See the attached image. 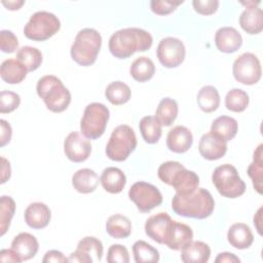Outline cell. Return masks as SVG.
<instances>
[{
	"label": "cell",
	"instance_id": "6da1fadb",
	"mask_svg": "<svg viewBox=\"0 0 263 263\" xmlns=\"http://www.w3.org/2000/svg\"><path fill=\"white\" fill-rule=\"evenodd\" d=\"M152 43L153 38L147 31L140 28H124L111 35L108 47L112 55L123 60L137 51L148 50Z\"/></svg>",
	"mask_w": 263,
	"mask_h": 263
},
{
	"label": "cell",
	"instance_id": "7a4b0ae2",
	"mask_svg": "<svg viewBox=\"0 0 263 263\" xmlns=\"http://www.w3.org/2000/svg\"><path fill=\"white\" fill-rule=\"evenodd\" d=\"M215 209V200L206 189L197 188L189 194L176 193L172 199V210L179 216L205 219Z\"/></svg>",
	"mask_w": 263,
	"mask_h": 263
},
{
	"label": "cell",
	"instance_id": "3957f363",
	"mask_svg": "<svg viewBox=\"0 0 263 263\" xmlns=\"http://www.w3.org/2000/svg\"><path fill=\"white\" fill-rule=\"evenodd\" d=\"M36 91L46 108L53 113L65 111L71 103V93L62 80L54 75L42 76L36 85Z\"/></svg>",
	"mask_w": 263,
	"mask_h": 263
},
{
	"label": "cell",
	"instance_id": "277c9868",
	"mask_svg": "<svg viewBox=\"0 0 263 263\" xmlns=\"http://www.w3.org/2000/svg\"><path fill=\"white\" fill-rule=\"evenodd\" d=\"M101 45V34L96 29L84 28L75 36L70 49L71 58L80 66H91L97 61Z\"/></svg>",
	"mask_w": 263,
	"mask_h": 263
},
{
	"label": "cell",
	"instance_id": "5b68a950",
	"mask_svg": "<svg viewBox=\"0 0 263 263\" xmlns=\"http://www.w3.org/2000/svg\"><path fill=\"white\" fill-rule=\"evenodd\" d=\"M137 137L134 129L126 124L116 126L106 145V155L113 161H124L135 151Z\"/></svg>",
	"mask_w": 263,
	"mask_h": 263
},
{
	"label": "cell",
	"instance_id": "8992f818",
	"mask_svg": "<svg viewBox=\"0 0 263 263\" xmlns=\"http://www.w3.org/2000/svg\"><path fill=\"white\" fill-rule=\"evenodd\" d=\"M212 182L217 191L224 197L237 198L246 191V184L235 166L225 163L217 166L212 174Z\"/></svg>",
	"mask_w": 263,
	"mask_h": 263
},
{
	"label": "cell",
	"instance_id": "52a82bcc",
	"mask_svg": "<svg viewBox=\"0 0 263 263\" xmlns=\"http://www.w3.org/2000/svg\"><path fill=\"white\" fill-rule=\"evenodd\" d=\"M61 29L58 16L48 11H37L30 16L24 27V35L33 41H45Z\"/></svg>",
	"mask_w": 263,
	"mask_h": 263
},
{
	"label": "cell",
	"instance_id": "ba28073f",
	"mask_svg": "<svg viewBox=\"0 0 263 263\" xmlns=\"http://www.w3.org/2000/svg\"><path fill=\"white\" fill-rule=\"evenodd\" d=\"M110 117L109 109L102 103L88 104L80 121L81 134L90 140L99 139L105 133Z\"/></svg>",
	"mask_w": 263,
	"mask_h": 263
},
{
	"label": "cell",
	"instance_id": "9c48e42d",
	"mask_svg": "<svg viewBox=\"0 0 263 263\" xmlns=\"http://www.w3.org/2000/svg\"><path fill=\"white\" fill-rule=\"evenodd\" d=\"M129 199L142 213H149L162 202V195L158 188L147 182H136L128 190Z\"/></svg>",
	"mask_w": 263,
	"mask_h": 263
},
{
	"label": "cell",
	"instance_id": "30bf717a",
	"mask_svg": "<svg viewBox=\"0 0 263 263\" xmlns=\"http://www.w3.org/2000/svg\"><path fill=\"white\" fill-rule=\"evenodd\" d=\"M233 77L245 85H253L259 82L262 75L259 59L252 52H245L235 59L232 66Z\"/></svg>",
	"mask_w": 263,
	"mask_h": 263
},
{
	"label": "cell",
	"instance_id": "8fae6325",
	"mask_svg": "<svg viewBox=\"0 0 263 263\" xmlns=\"http://www.w3.org/2000/svg\"><path fill=\"white\" fill-rule=\"evenodd\" d=\"M185 54L186 49L184 43L178 38H163L157 45V59L165 68H176L180 66L185 59Z\"/></svg>",
	"mask_w": 263,
	"mask_h": 263
},
{
	"label": "cell",
	"instance_id": "7c38bea8",
	"mask_svg": "<svg viewBox=\"0 0 263 263\" xmlns=\"http://www.w3.org/2000/svg\"><path fill=\"white\" fill-rule=\"evenodd\" d=\"M103 243L95 236H85L79 240L76 250L68 258L69 262H100L103 257Z\"/></svg>",
	"mask_w": 263,
	"mask_h": 263
},
{
	"label": "cell",
	"instance_id": "4fadbf2b",
	"mask_svg": "<svg viewBox=\"0 0 263 263\" xmlns=\"http://www.w3.org/2000/svg\"><path fill=\"white\" fill-rule=\"evenodd\" d=\"M64 153L73 162H83L91 153V144L83 135L72 132L64 141Z\"/></svg>",
	"mask_w": 263,
	"mask_h": 263
},
{
	"label": "cell",
	"instance_id": "5bb4252c",
	"mask_svg": "<svg viewBox=\"0 0 263 263\" xmlns=\"http://www.w3.org/2000/svg\"><path fill=\"white\" fill-rule=\"evenodd\" d=\"M172 218L167 213H158L149 217L145 223L146 234L155 242L165 245Z\"/></svg>",
	"mask_w": 263,
	"mask_h": 263
},
{
	"label": "cell",
	"instance_id": "9a60e30c",
	"mask_svg": "<svg viewBox=\"0 0 263 263\" xmlns=\"http://www.w3.org/2000/svg\"><path fill=\"white\" fill-rule=\"evenodd\" d=\"M260 2H242L247 5V8L240 13L239 25L241 29L250 35H255L261 33L263 29V12L262 9L257 5Z\"/></svg>",
	"mask_w": 263,
	"mask_h": 263
},
{
	"label": "cell",
	"instance_id": "2e32d148",
	"mask_svg": "<svg viewBox=\"0 0 263 263\" xmlns=\"http://www.w3.org/2000/svg\"><path fill=\"white\" fill-rule=\"evenodd\" d=\"M198 151L204 159L217 160L226 154L227 142L210 132L201 136L198 143Z\"/></svg>",
	"mask_w": 263,
	"mask_h": 263
},
{
	"label": "cell",
	"instance_id": "e0dca14e",
	"mask_svg": "<svg viewBox=\"0 0 263 263\" xmlns=\"http://www.w3.org/2000/svg\"><path fill=\"white\" fill-rule=\"evenodd\" d=\"M168 185L178 194H189L198 188L199 177L196 173L187 170L182 164L172 176Z\"/></svg>",
	"mask_w": 263,
	"mask_h": 263
},
{
	"label": "cell",
	"instance_id": "ac0fdd59",
	"mask_svg": "<svg viewBox=\"0 0 263 263\" xmlns=\"http://www.w3.org/2000/svg\"><path fill=\"white\" fill-rule=\"evenodd\" d=\"M215 44L219 51L232 53L238 50L242 44L240 33L233 27H222L215 34Z\"/></svg>",
	"mask_w": 263,
	"mask_h": 263
},
{
	"label": "cell",
	"instance_id": "d6986e66",
	"mask_svg": "<svg viewBox=\"0 0 263 263\" xmlns=\"http://www.w3.org/2000/svg\"><path fill=\"white\" fill-rule=\"evenodd\" d=\"M193 143V136L189 128L183 125L173 127L166 136V147L174 153L187 152Z\"/></svg>",
	"mask_w": 263,
	"mask_h": 263
},
{
	"label": "cell",
	"instance_id": "ffe728a7",
	"mask_svg": "<svg viewBox=\"0 0 263 263\" xmlns=\"http://www.w3.org/2000/svg\"><path fill=\"white\" fill-rule=\"evenodd\" d=\"M25 222L33 229L45 228L51 219L50 209L43 202H32L25 210Z\"/></svg>",
	"mask_w": 263,
	"mask_h": 263
},
{
	"label": "cell",
	"instance_id": "44dd1931",
	"mask_svg": "<svg viewBox=\"0 0 263 263\" xmlns=\"http://www.w3.org/2000/svg\"><path fill=\"white\" fill-rule=\"evenodd\" d=\"M193 238L192 229L184 224L177 221H172L165 246L174 251H180L183 247L189 243Z\"/></svg>",
	"mask_w": 263,
	"mask_h": 263
},
{
	"label": "cell",
	"instance_id": "7402d4cb",
	"mask_svg": "<svg viewBox=\"0 0 263 263\" xmlns=\"http://www.w3.org/2000/svg\"><path fill=\"white\" fill-rule=\"evenodd\" d=\"M11 249L21 257L22 261H27L35 257L39 250V243L33 234L21 232L13 238Z\"/></svg>",
	"mask_w": 263,
	"mask_h": 263
},
{
	"label": "cell",
	"instance_id": "603a6c76",
	"mask_svg": "<svg viewBox=\"0 0 263 263\" xmlns=\"http://www.w3.org/2000/svg\"><path fill=\"white\" fill-rule=\"evenodd\" d=\"M227 240L233 248L246 250L254 242V235L249 225L245 223H234L228 229Z\"/></svg>",
	"mask_w": 263,
	"mask_h": 263
},
{
	"label": "cell",
	"instance_id": "cb8c5ba5",
	"mask_svg": "<svg viewBox=\"0 0 263 263\" xmlns=\"http://www.w3.org/2000/svg\"><path fill=\"white\" fill-rule=\"evenodd\" d=\"M211 257V248L200 240H191L181 249V260L184 263H205Z\"/></svg>",
	"mask_w": 263,
	"mask_h": 263
},
{
	"label": "cell",
	"instance_id": "d4e9b609",
	"mask_svg": "<svg viewBox=\"0 0 263 263\" xmlns=\"http://www.w3.org/2000/svg\"><path fill=\"white\" fill-rule=\"evenodd\" d=\"M100 182L107 192L117 194L123 190L126 184V177L120 168L109 166L103 171Z\"/></svg>",
	"mask_w": 263,
	"mask_h": 263
},
{
	"label": "cell",
	"instance_id": "484cf974",
	"mask_svg": "<svg viewBox=\"0 0 263 263\" xmlns=\"http://www.w3.org/2000/svg\"><path fill=\"white\" fill-rule=\"evenodd\" d=\"M99 182V176L90 168H80L72 176V185L74 189L82 194L93 192L97 189Z\"/></svg>",
	"mask_w": 263,
	"mask_h": 263
},
{
	"label": "cell",
	"instance_id": "4316f807",
	"mask_svg": "<svg viewBox=\"0 0 263 263\" xmlns=\"http://www.w3.org/2000/svg\"><path fill=\"white\" fill-rule=\"evenodd\" d=\"M27 69L16 59L5 60L1 64L0 75L3 81L8 84H18L27 76Z\"/></svg>",
	"mask_w": 263,
	"mask_h": 263
},
{
	"label": "cell",
	"instance_id": "83f0119b",
	"mask_svg": "<svg viewBox=\"0 0 263 263\" xmlns=\"http://www.w3.org/2000/svg\"><path fill=\"white\" fill-rule=\"evenodd\" d=\"M238 123L236 119L230 116H219L211 125V133L215 134L225 142L231 141L237 134Z\"/></svg>",
	"mask_w": 263,
	"mask_h": 263
},
{
	"label": "cell",
	"instance_id": "f1b7e54d",
	"mask_svg": "<svg viewBox=\"0 0 263 263\" xmlns=\"http://www.w3.org/2000/svg\"><path fill=\"white\" fill-rule=\"evenodd\" d=\"M106 232L114 238H126L132 233V222L123 215H112L106 222Z\"/></svg>",
	"mask_w": 263,
	"mask_h": 263
},
{
	"label": "cell",
	"instance_id": "f546056e",
	"mask_svg": "<svg viewBox=\"0 0 263 263\" xmlns=\"http://www.w3.org/2000/svg\"><path fill=\"white\" fill-rule=\"evenodd\" d=\"M247 173L252 179L255 190L263 193V145L260 144L253 154V161L248 166Z\"/></svg>",
	"mask_w": 263,
	"mask_h": 263
},
{
	"label": "cell",
	"instance_id": "4dcf8cb0",
	"mask_svg": "<svg viewBox=\"0 0 263 263\" xmlns=\"http://www.w3.org/2000/svg\"><path fill=\"white\" fill-rule=\"evenodd\" d=\"M155 73V66L148 57H140L136 59L130 67L129 74L138 82H146L150 80Z\"/></svg>",
	"mask_w": 263,
	"mask_h": 263
},
{
	"label": "cell",
	"instance_id": "1f68e13d",
	"mask_svg": "<svg viewBox=\"0 0 263 263\" xmlns=\"http://www.w3.org/2000/svg\"><path fill=\"white\" fill-rule=\"evenodd\" d=\"M196 100L200 110L205 113H212L216 111L220 105L219 91L213 85L202 86L197 93Z\"/></svg>",
	"mask_w": 263,
	"mask_h": 263
},
{
	"label": "cell",
	"instance_id": "d6a6232c",
	"mask_svg": "<svg viewBox=\"0 0 263 263\" xmlns=\"http://www.w3.org/2000/svg\"><path fill=\"white\" fill-rule=\"evenodd\" d=\"M179 108L175 100L171 98H163L155 111V118L161 126H170L174 123L178 116Z\"/></svg>",
	"mask_w": 263,
	"mask_h": 263
},
{
	"label": "cell",
	"instance_id": "836d02e7",
	"mask_svg": "<svg viewBox=\"0 0 263 263\" xmlns=\"http://www.w3.org/2000/svg\"><path fill=\"white\" fill-rule=\"evenodd\" d=\"M132 90L127 84L122 81H113L107 85L105 90V97L107 100L115 106L123 105L130 99Z\"/></svg>",
	"mask_w": 263,
	"mask_h": 263
},
{
	"label": "cell",
	"instance_id": "e575fe53",
	"mask_svg": "<svg viewBox=\"0 0 263 263\" xmlns=\"http://www.w3.org/2000/svg\"><path fill=\"white\" fill-rule=\"evenodd\" d=\"M139 128L143 140L148 144H155L159 141L162 129L161 124L153 116H145L140 120Z\"/></svg>",
	"mask_w": 263,
	"mask_h": 263
},
{
	"label": "cell",
	"instance_id": "d590c367",
	"mask_svg": "<svg viewBox=\"0 0 263 263\" xmlns=\"http://www.w3.org/2000/svg\"><path fill=\"white\" fill-rule=\"evenodd\" d=\"M16 60L20 61L28 72L37 70L42 63L41 51L33 46H23L16 52Z\"/></svg>",
	"mask_w": 263,
	"mask_h": 263
},
{
	"label": "cell",
	"instance_id": "8d00e7d4",
	"mask_svg": "<svg viewBox=\"0 0 263 263\" xmlns=\"http://www.w3.org/2000/svg\"><path fill=\"white\" fill-rule=\"evenodd\" d=\"M133 254L137 263H155L159 261L158 251L144 240H137L133 245Z\"/></svg>",
	"mask_w": 263,
	"mask_h": 263
},
{
	"label": "cell",
	"instance_id": "74e56055",
	"mask_svg": "<svg viewBox=\"0 0 263 263\" xmlns=\"http://www.w3.org/2000/svg\"><path fill=\"white\" fill-rule=\"evenodd\" d=\"M249 95L240 88L230 89L225 97V107L232 112H243L249 106Z\"/></svg>",
	"mask_w": 263,
	"mask_h": 263
},
{
	"label": "cell",
	"instance_id": "f35d334b",
	"mask_svg": "<svg viewBox=\"0 0 263 263\" xmlns=\"http://www.w3.org/2000/svg\"><path fill=\"white\" fill-rule=\"evenodd\" d=\"M15 212V201L12 197L2 195L0 198V235L3 236L9 226Z\"/></svg>",
	"mask_w": 263,
	"mask_h": 263
},
{
	"label": "cell",
	"instance_id": "ab89813d",
	"mask_svg": "<svg viewBox=\"0 0 263 263\" xmlns=\"http://www.w3.org/2000/svg\"><path fill=\"white\" fill-rule=\"evenodd\" d=\"M21 97L16 92L10 90H2L0 92V113H10L18 108Z\"/></svg>",
	"mask_w": 263,
	"mask_h": 263
},
{
	"label": "cell",
	"instance_id": "60d3db41",
	"mask_svg": "<svg viewBox=\"0 0 263 263\" xmlns=\"http://www.w3.org/2000/svg\"><path fill=\"white\" fill-rule=\"evenodd\" d=\"M106 260L108 263H128L129 254L124 246L114 243L109 247Z\"/></svg>",
	"mask_w": 263,
	"mask_h": 263
},
{
	"label": "cell",
	"instance_id": "b9f144b4",
	"mask_svg": "<svg viewBox=\"0 0 263 263\" xmlns=\"http://www.w3.org/2000/svg\"><path fill=\"white\" fill-rule=\"evenodd\" d=\"M183 1H170V0H153L150 2L152 12L157 15H166L176 10Z\"/></svg>",
	"mask_w": 263,
	"mask_h": 263
},
{
	"label": "cell",
	"instance_id": "7bdbcfd3",
	"mask_svg": "<svg viewBox=\"0 0 263 263\" xmlns=\"http://www.w3.org/2000/svg\"><path fill=\"white\" fill-rule=\"evenodd\" d=\"M18 47L16 36L9 30H1L0 32V48L5 53H12Z\"/></svg>",
	"mask_w": 263,
	"mask_h": 263
},
{
	"label": "cell",
	"instance_id": "ee69618b",
	"mask_svg": "<svg viewBox=\"0 0 263 263\" xmlns=\"http://www.w3.org/2000/svg\"><path fill=\"white\" fill-rule=\"evenodd\" d=\"M192 6L194 10L201 15H211L214 14L218 7V0H194L192 1Z\"/></svg>",
	"mask_w": 263,
	"mask_h": 263
},
{
	"label": "cell",
	"instance_id": "f6af8a7d",
	"mask_svg": "<svg viewBox=\"0 0 263 263\" xmlns=\"http://www.w3.org/2000/svg\"><path fill=\"white\" fill-rule=\"evenodd\" d=\"M182 164L178 161H165L163 163H161L157 170V176L160 179V181H162L163 183H165L166 185H168L170 180L172 178V176L174 175V173L181 166Z\"/></svg>",
	"mask_w": 263,
	"mask_h": 263
},
{
	"label": "cell",
	"instance_id": "bcb514c9",
	"mask_svg": "<svg viewBox=\"0 0 263 263\" xmlns=\"http://www.w3.org/2000/svg\"><path fill=\"white\" fill-rule=\"evenodd\" d=\"M43 263H65V262H69L68 258H66V256L58 251V250H50L47 251L42 259Z\"/></svg>",
	"mask_w": 263,
	"mask_h": 263
},
{
	"label": "cell",
	"instance_id": "7dc6e473",
	"mask_svg": "<svg viewBox=\"0 0 263 263\" xmlns=\"http://www.w3.org/2000/svg\"><path fill=\"white\" fill-rule=\"evenodd\" d=\"M0 128H1V132H0V146L3 147L7 143L10 142L11 136H12V129H11L10 124L4 119L0 120Z\"/></svg>",
	"mask_w": 263,
	"mask_h": 263
},
{
	"label": "cell",
	"instance_id": "c3c4849f",
	"mask_svg": "<svg viewBox=\"0 0 263 263\" xmlns=\"http://www.w3.org/2000/svg\"><path fill=\"white\" fill-rule=\"evenodd\" d=\"M0 261L20 263L22 262V259L12 249H3L0 252Z\"/></svg>",
	"mask_w": 263,
	"mask_h": 263
},
{
	"label": "cell",
	"instance_id": "681fc988",
	"mask_svg": "<svg viewBox=\"0 0 263 263\" xmlns=\"http://www.w3.org/2000/svg\"><path fill=\"white\" fill-rule=\"evenodd\" d=\"M216 263H239L240 259L230 252H223L218 254L215 259Z\"/></svg>",
	"mask_w": 263,
	"mask_h": 263
},
{
	"label": "cell",
	"instance_id": "f907efd6",
	"mask_svg": "<svg viewBox=\"0 0 263 263\" xmlns=\"http://www.w3.org/2000/svg\"><path fill=\"white\" fill-rule=\"evenodd\" d=\"M2 161V166H1V184H4L7 180H9L10 175H11V168H10V163L7 159L4 157H1Z\"/></svg>",
	"mask_w": 263,
	"mask_h": 263
},
{
	"label": "cell",
	"instance_id": "816d5d0a",
	"mask_svg": "<svg viewBox=\"0 0 263 263\" xmlns=\"http://www.w3.org/2000/svg\"><path fill=\"white\" fill-rule=\"evenodd\" d=\"M2 4L9 10H17L20 9L24 4V0H12V1H2Z\"/></svg>",
	"mask_w": 263,
	"mask_h": 263
},
{
	"label": "cell",
	"instance_id": "f5cc1de1",
	"mask_svg": "<svg viewBox=\"0 0 263 263\" xmlns=\"http://www.w3.org/2000/svg\"><path fill=\"white\" fill-rule=\"evenodd\" d=\"M254 225L260 235L263 234L262 232V206L257 211L256 215L254 216Z\"/></svg>",
	"mask_w": 263,
	"mask_h": 263
}]
</instances>
